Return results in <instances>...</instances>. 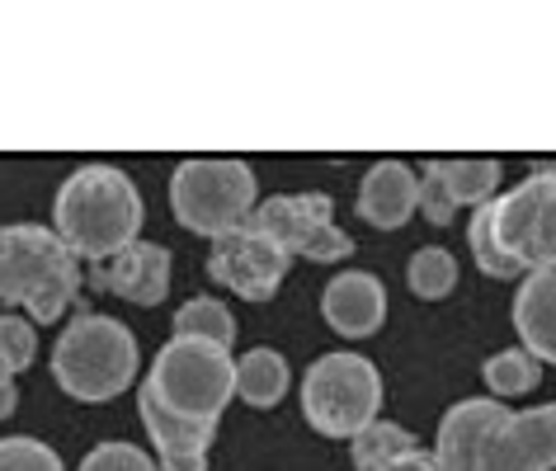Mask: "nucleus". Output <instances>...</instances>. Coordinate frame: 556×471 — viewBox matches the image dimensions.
<instances>
[{
  "instance_id": "nucleus-1",
  "label": "nucleus",
  "mask_w": 556,
  "mask_h": 471,
  "mask_svg": "<svg viewBox=\"0 0 556 471\" xmlns=\"http://www.w3.org/2000/svg\"><path fill=\"white\" fill-rule=\"evenodd\" d=\"M471 255L491 279L556 269V170H538L509 193L481 203L467 227Z\"/></svg>"
},
{
  "instance_id": "nucleus-2",
  "label": "nucleus",
  "mask_w": 556,
  "mask_h": 471,
  "mask_svg": "<svg viewBox=\"0 0 556 471\" xmlns=\"http://www.w3.org/2000/svg\"><path fill=\"white\" fill-rule=\"evenodd\" d=\"M58 236L76 259L104 265L128 251L142 231V193L114 165H80L58 189Z\"/></svg>"
},
{
  "instance_id": "nucleus-3",
  "label": "nucleus",
  "mask_w": 556,
  "mask_h": 471,
  "mask_svg": "<svg viewBox=\"0 0 556 471\" xmlns=\"http://www.w3.org/2000/svg\"><path fill=\"white\" fill-rule=\"evenodd\" d=\"M80 288L76 255L62 245L58 231L38 221H10L0 227V302L29 307L38 326L62 321Z\"/></svg>"
},
{
  "instance_id": "nucleus-4",
  "label": "nucleus",
  "mask_w": 556,
  "mask_h": 471,
  "mask_svg": "<svg viewBox=\"0 0 556 471\" xmlns=\"http://www.w3.org/2000/svg\"><path fill=\"white\" fill-rule=\"evenodd\" d=\"M52 372L76 400H109L137 378V340L114 316H76L52 344Z\"/></svg>"
},
{
  "instance_id": "nucleus-5",
  "label": "nucleus",
  "mask_w": 556,
  "mask_h": 471,
  "mask_svg": "<svg viewBox=\"0 0 556 471\" xmlns=\"http://www.w3.org/2000/svg\"><path fill=\"white\" fill-rule=\"evenodd\" d=\"M179 227L199 236H227L255 213V170L236 156H193L170 179Z\"/></svg>"
},
{
  "instance_id": "nucleus-6",
  "label": "nucleus",
  "mask_w": 556,
  "mask_h": 471,
  "mask_svg": "<svg viewBox=\"0 0 556 471\" xmlns=\"http://www.w3.org/2000/svg\"><path fill=\"white\" fill-rule=\"evenodd\" d=\"M165 410L185 415V420H207L217 424L227 396L236 392V364L231 349L203 340H170L151 364V378L142 382Z\"/></svg>"
},
{
  "instance_id": "nucleus-7",
  "label": "nucleus",
  "mask_w": 556,
  "mask_h": 471,
  "mask_svg": "<svg viewBox=\"0 0 556 471\" xmlns=\"http://www.w3.org/2000/svg\"><path fill=\"white\" fill-rule=\"evenodd\" d=\"M382 378L364 354H321L302 378V415L316 434L354 438L378 420Z\"/></svg>"
},
{
  "instance_id": "nucleus-8",
  "label": "nucleus",
  "mask_w": 556,
  "mask_h": 471,
  "mask_svg": "<svg viewBox=\"0 0 556 471\" xmlns=\"http://www.w3.org/2000/svg\"><path fill=\"white\" fill-rule=\"evenodd\" d=\"M250 227L269 236L288 259L307 255L316 265H330V259H344L354 251V241L330 217L326 193H274L250 213Z\"/></svg>"
},
{
  "instance_id": "nucleus-9",
  "label": "nucleus",
  "mask_w": 556,
  "mask_h": 471,
  "mask_svg": "<svg viewBox=\"0 0 556 471\" xmlns=\"http://www.w3.org/2000/svg\"><path fill=\"white\" fill-rule=\"evenodd\" d=\"M207 273H213L217 283H227L236 297L269 302L278 293V283L288 279V255L278 251L264 231H255L245 221V227H236V231H227V236H217L213 241Z\"/></svg>"
},
{
  "instance_id": "nucleus-10",
  "label": "nucleus",
  "mask_w": 556,
  "mask_h": 471,
  "mask_svg": "<svg viewBox=\"0 0 556 471\" xmlns=\"http://www.w3.org/2000/svg\"><path fill=\"white\" fill-rule=\"evenodd\" d=\"M556 467V406L523 410L495 429L477 471H552Z\"/></svg>"
},
{
  "instance_id": "nucleus-11",
  "label": "nucleus",
  "mask_w": 556,
  "mask_h": 471,
  "mask_svg": "<svg viewBox=\"0 0 556 471\" xmlns=\"http://www.w3.org/2000/svg\"><path fill=\"white\" fill-rule=\"evenodd\" d=\"M505 420H509V410L491 396L457 400V406L439 420V443H434L439 471H477L485 443H491V434Z\"/></svg>"
},
{
  "instance_id": "nucleus-12",
  "label": "nucleus",
  "mask_w": 556,
  "mask_h": 471,
  "mask_svg": "<svg viewBox=\"0 0 556 471\" xmlns=\"http://www.w3.org/2000/svg\"><path fill=\"white\" fill-rule=\"evenodd\" d=\"M94 288L128 297L132 307H156V302L170 293V251H165V245L132 241L128 251L94 265Z\"/></svg>"
},
{
  "instance_id": "nucleus-13",
  "label": "nucleus",
  "mask_w": 556,
  "mask_h": 471,
  "mask_svg": "<svg viewBox=\"0 0 556 471\" xmlns=\"http://www.w3.org/2000/svg\"><path fill=\"white\" fill-rule=\"evenodd\" d=\"M420 207V179L406 161H378L358 184V217L382 231H396Z\"/></svg>"
},
{
  "instance_id": "nucleus-14",
  "label": "nucleus",
  "mask_w": 556,
  "mask_h": 471,
  "mask_svg": "<svg viewBox=\"0 0 556 471\" xmlns=\"http://www.w3.org/2000/svg\"><path fill=\"white\" fill-rule=\"evenodd\" d=\"M321 311H326V321L336 326L340 335H354V340L372 335V330L382 326V316H387V288L372 279V273L350 269V273H340V279L326 283Z\"/></svg>"
},
{
  "instance_id": "nucleus-15",
  "label": "nucleus",
  "mask_w": 556,
  "mask_h": 471,
  "mask_svg": "<svg viewBox=\"0 0 556 471\" xmlns=\"http://www.w3.org/2000/svg\"><path fill=\"white\" fill-rule=\"evenodd\" d=\"M514 330L538 364H556V269L528 273L514 297Z\"/></svg>"
},
{
  "instance_id": "nucleus-16",
  "label": "nucleus",
  "mask_w": 556,
  "mask_h": 471,
  "mask_svg": "<svg viewBox=\"0 0 556 471\" xmlns=\"http://www.w3.org/2000/svg\"><path fill=\"white\" fill-rule=\"evenodd\" d=\"M137 410H142V424L151 443H156L161 462H189V457H207V443H213L217 424L207 420H185V415L165 410L156 396L142 386V396H137Z\"/></svg>"
},
{
  "instance_id": "nucleus-17",
  "label": "nucleus",
  "mask_w": 556,
  "mask_h": 471,
  "mask_svg": "<svg viewBox=\"0 0 556 471\" xmlns=\"http://www.w3.org/2000/svg\"><path fill=\"white\" fill-rule=\"evenodd\" d=\"M425 179L439 184V193L457 203H491L500 189V161L495 156H439L425 165Z\"/></svg>"
},
{
  "instance_id": "nucleus-18",
  "label": "nucleus",
  "mask_w": 556,
  "mask_h": 471,
  "mask_svg": "<svg viewBox=\"0 0 556 471\" xmlns=\"http://www.w3.org/2000/svg\"><path fill=\"white\" fill-rule=\"evenodd\" d=\"M236 392H241V400H250V406L269 410L283 400L288 392V364L278 349H250L241 364H236Z\"/></svg>"
},
{
  "instance_id": "nucleus-19",
  "label": "nucleus",
  "mask_w": 556,
  "mask_h": 471,
  "mask_svg": "<svg viewBox=\"0 0 556 471\" xmlns=\"http://www.w3.org/2000/svg\"><path fill=\"white\" fill-rule=\"evenodd\" d=\"M175 335L217 344V349H231L236 344V316L222 307L217 297H193V302H185V307L175 311Z\"/></svg>"
},
{
  "instance_id": "nucleus-20",
  "label": "nucleus",
  "mask_w": 556,
  "mask_h": 471,
  "mask_svg": "<svg viewBox=\"0 0 556 471\" xmlns=\"http://www.w3.org/2000/svg\"><path fill=\"white\" fill-rule=\"evenodd\" d=\"M410 453H415V438L392 420H372L364 434H354V467L358 471H387Z\"/></svg>"
},
{
  "instance_id": "nucleus-21",
  "label": "nucleus",
  "mask_w": 556,
  "mask_h": 471,
  "mask_svg": "<svg viewBox=\"0 0 556 471\" xmlns=\"http://www.w3.org/2000/svg\"><path fill=\"white\" fill-rule=\"evenodd\" d=\"M481 378H485V386H491L495 396H523V392H533L538 386L542 364L528 349H500L495 358H485Z\"/></svg>"
},
{
  "instance_id": "nucleus-22",
  "label": "nucleus",
  "mask_w": 556,
  "mask_h": 471,
  "mask_svg": "<svg viewBox=\"0 0 556 471\" xmlns=\"http://www.w3.org/2000/svg\"><path fill=\"white\" fill-rule=\"evenodd\" d=\"M406 279H410V293H420V297H448L457 283V259L443 245H425V251L410 255Z\"/></svg>"
},
{
  "instance_id": "nucleus-23",
  "label": "nucleus",
  "mask_w": 556,
  "mask_h": 471,
  "mask_svg": "<svg viewBox=\"0 0 556 471\" xmlns=\"http://www.w3.org/2000/svg\"><path fill=\"white\" fill-rule=\"evenodd\" d=\"M0 471H66V467L38 438H0Z\"/></svg>"
},
{
  "instance_id": "nucleus-24",
  "label": "nucleus",
  "mask_w": 556,
  "mask_h": 471,
  "mask_svg": "<svg viewBox=\"0 0 556 471\" xmlns=\"http://www.w3.org/2000/svg\"><path fill=\"white\" fill-rule=\"evenodd\" d=\"M34 354H38L34 321H24V316H0V358L20 372L34 364Z\"/></svg>"
},
{
  "instance_id": "nucleus-25",
  "label": "nucleus",
  "mask_w": 556,
  "mask_h": 471,
  "mask_svg": "<svg viewBox=\"0 0 556 471\" xmlns=\"http://www.w3.org/2000/svg\"><path fill=\"white\" fill-rule=\"evenodd\" d=\"M80 471H156V462L137 443H100V448L86 453Z\"/></svg>"
},
{
  "instance_id": "nucleus-26",
  "label": "nucleus",
  "mask_w": 556,
  "mask_h": 471,
  "mask_svg": "<svg viewBox=\"0 0 556 471\" xmlns=\"http://www.w3.org/2000/svg\"><path fill=\"white\" fill-rule=\"evenodd\" d=\"M387 471H439V462H434V457H429V453L415 448L410 457H401V462H392Z\"/></svg>"
},
{
  "instance_id": "nucleus-27",
  "label": "nucleus",
  "mask_w": 556,
  "mask_h": 471,
  "mask_svg": "<svg viewBox=\"0 0 556 471\" xmlns=\"http://www.w3.org/2000/svg\"><path fill=\"white\" fill-rule=\"evenodd\" d=\"M15 396H20L15 382H0V420H10V415H15V406H20Z\"/></svg>"
},
{
  "instance_id": "nucleus-28",
  "label": "nucleus",
  "mask_w": 556,
  "mask_h": 471,
  "mask_svg": "<svg viewBox=\"0 0 556 471\" xmlns=\"http://www.w3.org/2000/svg\"><path fill=\"white\" fill-rule=\"evenodd\" d=\"M156 471H207V457H189V462H156Z\"/></svg>"
},
{
  "instance_id": "nucleus-29",
  "label": "nucleus",
  "mask_w": 556,
  "mask_h": 471,
  "mask_svg": "<svg viewBox=\"0 0 556 471\" xmlns=\"http://www.w3.org/2000/svg\"><path fill=\"white\" fill-rule=\"evenodd\" d=\"M542 170H556V165H542Z\"/></svg>"
}]
</instances>
